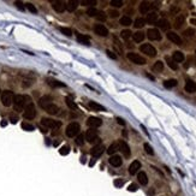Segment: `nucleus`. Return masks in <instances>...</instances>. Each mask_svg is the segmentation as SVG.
<instances>
[{"instance_id": "25", "label": "nucleus", "mask_w": 196, "mask_h": 196, "mask_svg": "<svg viewBox=\"0 0 196 196\" xmlns=\"http://www.w3.org/2000/svg\"><path fill=\"white\" fill-rule=\"evenodd\" d=\"M146 22L148 23H157L158 22V13L157 12H151L147 15V18H146Z\"/></svg>"}, {"instance_id": "53", "label": "nucleus", "mask_w": 196, "mask_h": 196, "mask_svg": "<svg viewBox=\"0 0 196 196\" xmlns=\"http://www.w3.org/2000/svg\"><path fill=\"white\" fill-rule=\"evenodd\" d=\"M109 15H110V17H112V18H117L118 15H119V12L116 11V10H110V11H109Z\"/></svg>"}, {"instance_id": "49", "label": "nucleus", "mask_w": 196, "mask_h": 196, "mask_svg": "<svg viewBox=\"0 0 196 196\" xmlns=\"http://www.w3.org/2000/svg\"><path fill=\"white\" fill-rule=\"evenodd\" d=\"M26 5V9H28L30 12H33V13H36L37 12V10H36V7L34 6L31 3H28V4H25Z\"/></svg>"}, {"instance_id": "20", "label": "nucleus", "mask_w": 196, "mask_h": 196, "mask_svg": "<svg viewBox=\"0 0 196 196\" xmlns=\"http://www.w3.org/2000/svg\"><path fill=\"white\" fill-rule=\"evenodd\" d=\"M155 25H158L160 29L163 30H168L170 29V22L167 21V19H160V21H158L157 23H155Z\"/></svg>"}, {"instance_id": "31", "label": "nucleus", "mask_w": 196, "mask_h": 196, "mask_svg": "<svg viewBox=\"0 0 196 196\" xmlns=\"http://www.w3.org/2000/svg\"><path fill=\"white\" fill-rule=\"evenodd\" d=\"M117 151H119V146H118L117 142H113V143L109 147V149H107V153H109L110 155H113Z\"/></svg>"}, {"instance_id": "24", "label": "nucleus", "mask_w": 196, "mask_h": 196, "mask_svg": "<svg viewBox=\"0 0 196 196\" xmlns=\"http://www.w3.org/2000/svg\"><path fill=\"white\" fill-rule=\"evenodd\" d=\"M151 7H152V5H151V3H148V1H142L141 3V5H140V12L141 13H148V11L151 10Z\"/></svg>"}, {"instance_id": "59", "label": "nucleus", "mask_w": 196, "mask_h": 196, "mask_svg": "<svg viewBox=\"0 0 196 196\" xmlns=\"http://www.w3.org/2000/svg\"><path fill=\"white\" fill-rule=\"evenodd\" d=\"M94 165H95V160H92L89 163V166H94Z\"/></svg>"}, {"instance_id": "45", "label": "nucleus", "mask_w": 196, "mask_h": 196, "mask_svg": "<svg viewBox=\"0 0 196 196\" xmlns=\"http://www.w3.org/2000/svg\"><path fill=\"white\" fill-rule=\"evenodd\" d=\"M59 153L62 154V155H67V154L70 153V148L67 147V146H64V147H62V148L59 149Z\"/></svg>"}, {"instance_id": "14", "label": "nucleus", "mask_w": 196, "mask_h": 196, "mask_svg": "<svg viewBox=\"0 0 196 196\" xmlns=\"http://www.w3.org/2000/svg\"><path fill=\"white\" fill-rule=\"evenodd\" d=\"M39 105H40V107L41 109H47L50 105H52V98L50 96V95H45V96H42L41 99L39 100Z\"/></svg>"}, {"instance_id": "11", "label": "nucleus", "mask_w": 196, "mask_h": 196, "mask_svg": "<svg viewBox=\"0 0 196 196\" xmlns=\"http://www.w3.org/2000/svg\"><path fill=\"white\" fill-rule=\"evenodd\" d=\"M94 31L95 34H98L99 36H107L109 35V30H107L106 26H104L102 24H95L94 25Z\"/></svg>"}, {"instance_id": "17", "label": "nucleus", "mask_w": 196, "mask_h": 196, "mask_svg": "<svg viewBox=\"0 0 196 196\" xmlns=\"http://www.w3.org/2000/svg\"><path fill=\"white\" fill-rule=\"evenodd\" d=\"M140 168H141V163H140L138 160H135V161H132L131 165L129 166V173H130V174L137 173Z\"/></svg>"}, {"instance_id": "46", "label": "nucleus", "mask_w": 196, "mask_h": 196, "mask_svg": "<svg viewBox=\"0 0 196 196\" xmlns=\"http://www.w3.org/2000/svg\"><path fill=\"white\" fill-rule=\"evenodd\" d=\"M84 138H85V136H83L82 134H81V135H78V136H77V138H76V143H77L78 146H82V144L84 143Z\"/></svg>"}, {"instance_id": "28", "label": "nucleus", "mask_w": 196, "mask_h": 196, "mask_svg": "<svg viewBox=\"0 0 196 196\" xmlns=\"http://www.w3.org/2000/svg\"><path fill=\"white\" fill-rule=\"evenodd\" d=\"M46 112H47V113H50V114H53V116H54V114H58V113H59V107H58V106H56L54 104H52V105H50V106L46 109Z\"/></svg>"}, {"instance_id": "9", "label": "nucleus", "mask_w": 196, "mask_h": 196, "mask_svg": "<svg viewBox=\"0 0 196 196\" xmlns=\"http://www.w3.org/2000/svg\"><path fill=\"white\" fill-rule=\"evenodd\" d=\"M147 36L152 41H160L161 40V34L158 29H149L147 31Z\"/></svg>"}, {"instance_id": "7", "label": "nucleus", "mask_w": 196, "mask_h": 196, "mask_svg": "<svg viewBox=\"0 0 196 196\" xmlns=\"http://www.w3.org/2000/svg\"><path fill=\"white\" fill-rule=\"evenodd\" d=\"M140 51H141L142 53H146V54L149 56V57H155V56H157V50H155L151 43H143V45H141V46H140Z\"/></svg>"}, {"instance_id": "32", "label": "nucleus", "mask_w": 196, "mask_h": 196, "mask_svg": "<svg viewBox=\"0 0 196 196\" xmlns=\"http://www.w3.org/2000/svg\"><path fill=\"white\" fill-rule=\"evenodd\" d=\"M65 102H66L67 107H69L70 110H76V109H77V106H76V104H75V101H73L70 96H66V98H65Z\"/></svg>"}, {"instance_id": "39", "label": "nucleus", "mask_w": 196, "mask_h": 196, "mask_svg": "<svg viewBox=\"0 0 196 196\" xmlns=\"http://www.w3.org/2000/svg\"><path fill=\"white\" fill-rule=\"evenodd\" d=\"M98 12H99V11H98L95 7H90V9H88V11H87L88 16H90V17H96Z\"/></svg>"}, {"instance_id": "60", "label": "nucleus", "mask_w": 196, "mask_h": 196, "mask_svg": "<svg viewBox=\"0 0 196 196\" xmlns=\"http://www.w3.org/2000/svg\"><path fill=\"white\" fill-rule=\"evenodd\" d=\"M190 23H191V24H194V25H196V19H191Z\"/></svg>"}, {"instance_id": "4", "label": "nucleus", "mask_w": 196, "mask_h": 196, "mask_svg": "<svg viewBox=\"0 0 196 196\" xmlns=\"http://www.w3.org/2000/svg\"><path fill=\"white\" fill-rule=\"evenodd\" d=\"M85 140L89 142V143H96V144H100V138L98 136V131L95 129H90L87 131L85 134Z\"/></svg>"}, {"instance_id": "36", "label": "nucleus", "mask_w": 196, "mask_h": 196, "mask_svg": "<svg viewBox=\"0 0 196 196\" xmlns=\"http://www.w3.org/2000/svg\"><path fill=\"white\" fill-rule=\"evenodd\" d=\"M89 107L93 110V111H105V107L104 106H101V105H99V104H96V102H89Z\"/></svg>"}, {"instance_id": "56", "label": "nucleus", "mask_w": 196, "mask_h": 196, "mask_svg": "<svg viewBox=\"0 0 196 196\" xmlns=\"http://www.w3.org/2000/svg\"><path fill=\"white\" fill-rule=\"evenodd\" d=\"M15 5L17 6V7H18L19 10H22V11L24 10V6H23V3H21V1H16V3H15Z\"/></svg>"}, {"instance_id": "51", "label": "nucleus", "mask_w": 196, "mask_h": 196, "mask_svg": "<svg viewBox=\"0 0 196 196\" xmlns=\"http://www.w3.org/2000/svg\"><path fill=\"white\" fill-rule=\"evenodd\" d=\"M184 36H187V37H190V36H193L194 34H195V30L194 29H187V30H184Z\"/></svg>"}, {"instance_id": "61", "label": "nucleus", "mask_w": 196, "mask_h": 196, "mask_svg": "<svg viewBox=\"0 0 196 196\" xmlns=\"http://www.w3.org/2000/svg\"><path fill=\"white\" fill-rule=\"evenodd\" d=\"M53 144H54V146H58V144H59V141H56V142H54V143H53Z\"/></svg>"}, {"instance_id": "52", "label": "nucleus", "mask_w": 196, "mask_h": 196, "mask_svg": "<svg viewBox=\"0 0 196 196\" xmlns=\"http://www.w3.org/2000/svg\"><path fill=\"white\" fill-rule=\"evenodd\" d=\"M96 1L95 0H82V5H88V6H93L95 5Z\"/></svg>"}, {"instance_id": "2", "label": "nucleus", "mask_w": 196, "mask_h": 196, "mask_svg": "<svg viewBox=\"0 0 196 196\" xmlns=\"http://www.w3.org/2000/svg\"><path fill=\"white\" fill-rule=\"evenodd\" d=\"M41 125L45 126L46 129H58V128L62 126V121L53 120V119H50V118H42Z\"/></svg>"}, {"instance_id": "5", "label": "nucleus", "mask_w": 196, "mask_h": 196, "mask_svg": "<svg viewBox=\"0 0 196 196\" xmlns=\"http://www.w3.org/2000/svg\"><path fill=\"white\" fill-rule=\"evenodd\" d=\"M79 130H81V126L78 123H70L66 126L65 132H66V136L73 137V136H76V135H78Z\"/></svg>"}, {"instance_id": "47", "label": "nucleus", "mask_w": 196, "mask_h": 196, "mask_svg": "<svg viewBox=\"0 0 196 196\" xmlns=\"http://www.w3.org/2000/svg\"><path fill=\"white\" fill-rule=\"evenodd\" d=\"M22 129L26 130V131H33L34 130V126L31 124H28V123H22Z\"/></svg>"}, {"instance_id": "22", "label": "nucleus", "mask_w": 196, "mask_h": 196, "mask_svg": "<svg viewBox=\"0 0 196 196\" xmlns=\"http://www.w3.org/2000/svg\"><path fill=\"white\" fill-rule=\"evenodd\" d=\"M172 60L176 64H177V63H182L184 60V54L182 52H179V51H176L173 53V56H172Z\"/></svg>"}, {"instance_id": "64", "label": "nucleus", "mask_w": 196, "mask_h": 196, "mask_svg": "<svg viewBox=\"0 0 196 196\" xmlns=\"http://www.w3.org/2000/svg\"><path fill=\"white\" fill-rule=\"evenodd\" d=\"M0 92H1V90H0Z\"/></svg>"}, {"instance_id": "63", "label": "nucleus", "mask_w": 196, "mask_h": 196, "mask_svg": "<svg viewBox=\"0 0 196 196\" xmlns=\"http://www.w3.org/2000/svg\"><path fill=\"white\" fill-rule=\"evenodd\" d=\"M195 53H196V50H195Z\"/></svg>"}, {"instance_id": "42", "label": "nucleus", "mask_w": 196, "mask_h": 196, "mask_svg": "<svg viewBox=\"0 0 196 196\" xmlns=\"http://www.w3.org/2000/svg\"><path fill=\"white\" fill-rule=\"evenodd\" d=\"M96 18L99 19V21L104 22V21H106L107 16H106V13H105V12H102V11H99V12H98V15H96Z\"/></svg>"}, {"instance_id": "30", "label": "nucleus", "mask_w": 196, "mask_h": 196, "mask_svg": "<svg viewBox=\"0 0 196 196\" xmlns=\"http://www.w3.org/2000/svg\"><path fill=\"white\" fill-rule=\"evenodd\" d=\"M77 40H78V42H81V43H84V45H89V36H87V35H82V34H77Z\"/></svg>"}, {"instance_id": "18", "label": "nucleus", "mask_w": 196, "mask_h": 196, "mask_svg": "<svg viewBox=\"0 0 196 196\" xmlns=\"http://www.w3.org/2000/svg\"><path fill=\"white\" fill-rule=\"evenodd\" d=\"M185 92L188 93H195L196 92V83L191 79H188L185 82Z\"/></svg>"}, {"instance_id": "21", "label": "nucleus", "mask_w": 196, "mask_h": 196, "mask_svg": "<svg viewBox=\"0 0 196 196\" xmlns=\"http://www.w3.org/2000/svg\"><path fill=\"white\" fill-rule=\"evenodd\" d=\"M47 83H48V85H51L52 88H62V87H65L64 83L59 82V81L54 79V78H47Z\"/></svg>"}, {"instance_id": "48", "label": "nucleus", "mask_w": 196, "mask_h": 196, "mask_svg": "<svg viewBox=\"0 0 196 196\" xmlns=\"http://www.w3.org/2000/svg\"><path fill=\"white\" fill-rule=\"evenodd\" d=\"M123 185H124V180L123 179H120V178L114 179V187L116 188H121Z\"/></svg>"}, {"instance_id": "33", "label": "nucleus", "mask_w": 196, "mask_h": 196, "mask_svg": "<svg viewBox=\"0 0 196 196\" xmlns=\"http://www.w3.org/2000/svg\"><path fill=\"white\" fill-rule=\"evenodd\" d=\"M176 85H177V81L173 79V78L172 79H167V81L164 82V87L167 88V89H171V88H173Z\"/></svg>"}, {"instance_id": "3", "label": "nucleus", "mask_w": 196, "mask_h": 196, "mask_svg": "<svg viewBox=\"0 0 196 196\" xmlns=\"http://www.w3.org/2000/svg\"><path fill=\"white\" fill-rule=\"evenodd\" d=\"M13 99H15V95H13V93L11 90H5L1 94V102L4 106L9 107L13 104Z\"/></svg>"}, {"instance_id": "13", "label": "nucleus", "mask_w": 196, "mask_h": 196, "mask_svg": "<svg viewBox=\"0 0 196 196\" xmlns=\"http://www.w3.org/2000/svg\"><path fill=\"white\" fill-rule=\"evenodd\" d=\"M53 9H54L57 12L62 13L66 10V4L64 1H62V0H56V1H53Z\"/></svg>"}, {"instance_id": "50", "label": "nucleus", "mask_w": 196, "mask_h": 196, "mask_svg": "<svg viewBox=\"0 0 196 196\" xmlns=\"http://www.w3.org/2000/svg\"><path fill=\"white\" fill-rule=\"evenodd\" d=\"M111 5L114 6V7H120V6L123 5V1H121V0H112Z\"/></svg>"}, {"instance_id": "57", "label": "nucleus", "mask_w": 196, "mask_h": 196, "mask_svg": "<svg viewBox=\"0 0 196 196\" xmlns=\"http://www.w3.org/2000/svg\"><path fill=\"white\" fill-rule=\"evenodd\" d=\"M10 119H11V121H12L13 124H15V123H17V120H18V118H17L16 116H11V117H10Z\"/></svg>"}, {"instance_id": "6", "label": "nucleus", "mask_w": 196, "mask_h": 196, "mask_svg": "<svg viewBox=\"0 0 196 196\" xmlns=\"http://www.w3.org/2000/svg\"><path fill=\"white\" fill-rule=\"evenodd\" d=\"M36 116V110H35V106H34L33 102H30L29 105L25 106L24 112H23V117L25 119H34Z\"/></svg>"}, {"instance_id": "40", "label": "nucleus", "mask_w": 196, "mask_h": 196, "mask_svg": "<svg viewBox=\"0 0 196 196\" xmlns=\"http://www.w3.org/2000/svg\"><path fill=\"white\" fill-rule=\"evenodd\" d=\"M131 30H123L121 31V37H123L124 40H129L131 37Z\"/></svg>"}, {"instance_id": "1", "label": "nucleus", "mask_w": 196, "mask_h": 196, "mask_svg": "<svg viewBox=\"0 0 196 196\" xmlns=\"http://www.w3.org/2000/svg\"><path fill=\"white\" fill-rule=\"evenodd\" d=\"M30 104V98L28 95H16L13 99V109L16 112H22L26 105Z\"/></svg>"}, {"instance_id": "12", "label": "nucleus", "mask_w": 196, "mask_h": 196, "mask_svg": "<svg viewBox=\"0 0 196 196\" xmlns=\"http://www.w3.org/2000/svg\"><path fill=\"white\" fill-rule=\"evenodd\" d=\"M87 124L89 125L92 129H95V128L101 126V124H102V120L99 119V118H96V117H90V118H88Z\"/></svg>"}, {"instance_id": "16", "label": "nucleus", "mask_w": 196, "mask_h": 196, "mask_svg": "<svg viewBox=\"0 0 196 196\" xmlns=\"http://www.w3.org/2000/svg\"><path fill=\"white\" fill-rule=\"evenodd\" d=\"M104 149H105V147H104V144H96V146H94L93 147V149H92V154H93V157H95V158H99V157H101V154L104 153Z\"/></svg>"}, {"instance_id": "54", "label": "nucleus", "mask_w": 196, "mask_h": 196, "mask_svg": "<svg viewBox=\"0 0 196 196\" xmlns=\"http://www.w3.org/2000/svg\"><path fill=\"white\" fill-rule=\"evenodd\" d=\"M137 185L136 184H130L129 185V188H128V190H129V191H137Z\"/></svg>"}, {"instance_id": "44", "label": "nucleus", "mask_w": 196, "mask_h": 196, "mask_svg": "<svg viewBox=\"0 0 196 196\" xmlns=\"http://www.w3.org/2000/svg\"><path fill=\"white\" fill-rule=\"evenodd\" d=\"M143 148H144V151L149 154V155H153L154 154V151H153V148L151 147V144L149 143H144L143 144Z\"/></svg>"}, {"instance_id": "10", "label": "nucleus", "mask_w": 196, "mask_h": 196, "mask_svg": "<svg viewBox=\"0 0 196 196\" xmlns=\"http://www.w3.org/2000/svg\"><path fill=\"white\" fill-rule=\"evenodd\" d=\"M118 146H119V151L123 153L124 157L129 158L130 157V147H129V144H128L125 141H119Z\"/></svg>"}, {"instance_id": "37", "label": "nucleus", "mask_w": 196, "mask_h": 196, "mask_svg": "<svg viewBox=\"0 0 196 196\" xmlns=\"http://www.w3.org/2000/svg\"><path fill=\"white\" fill-rule=\"evenodd\" d=\"M166 62H167L168 66H170L172 70H177V69H178V65L176 64V63L173 62V60H172V59H171L170 57H166Z\"/></svg>"}, {"instance_id": "23", "label": "nucleus", "mask_w": 196, "mask_h": 196, "mask_svg": "<svg viewBox=\"0 0 196 196\" xmlns=\"http://www.w3.org/2000/svg\"><path fill=\"white\" fill-rule=\"evenodd\" d=\"M184 22H185V16L184 15H179L178 17H176V19H174V28L179 29L180 26L184 24Z\"/></svg>"}, {"instance_id": "55", "label": "nucleus", "mask_w": 196, "mask_h": 196, "mask_svg": "<svg viewBox=\"0 0 196 196\" xmlns=\"http://www.w3.org/2000/svg\"><path fill=\"white\" fill-rule=\"evenodd\" d=\"M106 53H107V56H109L110 58H112V59H117V56L114 54L113 52H111V51H106Z\"/></svg>"}, {"instance_id": "41", "label": "nucleus", "mask_w": 196, "mask_h": 196, "mask_svg": "<svg viewBox=\"0 0 196 196\" xmlns=\"http://www.w3.org/2000/svg\"><path fill=\"white\" fill-rule=\"evenodd\" d=\"M33 83H34V78H25V79L23 81L22 85H23L24 88H28V87H30Z\"/></svg>"}, {"instance_id": "43", "label": "nucleus", "mask_w": 196, "mask_h": 196, "mask_svg": "<svg viewBox=\"0 0 196 196\" xmlns=\"http://www.w3.org/2000/svg\"><path fill=\"white\" fill-rule=\"evenodd\" d=\"M59 30L62 31L64 35H66V36H71L72 35V30L70 28H63V26H62V28H59Z\"/></svg>"}, {"instance_id": "29", "label": "nucleus", "mask_w": 196, "mask_h": 196, "mask_svg": "<svg viewBox=\"0 0 196 196\" xmlns=\"http://www.w3.org/2000/svg\"><path fill=\"white\" fill-rule=\"evenodd\" d=\"M132 37H134V41H135V42H142V41L144 40V33L137 31V33L132 34Z\"/></svg>"}, {"instance_id": "15", "label": "nucleus", "mask_w": 196, "mask_h": 196, "mask_svg": "<svg viewBox=\"0 0 196 196\" xmlns=\"http://www.w3.org/2000/svg\"><path fill=\"white\" fill-rule=\"evenodd\" d=\"M167 39L170 40V41H172L173 43H176V45H182V39H180V36L178 35V34L173 33V31H168V33H167Z\"/></svg>"}, {"instance_id": "19", "label": "nucleus", "mask_w": 196, "mask_h": 196, "mask_svg": "<svg viewBox=\"0 0 196 196\" xmlns=\"http://www.w3.org/2000/svg\"><path fill=\"white\" fill-rule=\"evenodd\" d=\"M121 163H123V161H121V158L119 155H112L110 158V164L114 167H119L121 165Z\"/></svg>"}, {"instance_id": "26", "label": "nucleus", "mask_w": 196, "mask_h": 196, "mask_svg": "<svg viewBox=\"0 0 196 196\" xmlns=\"http://www.w3.org/2000/svg\"><path fill=\"white\" fill-rule=\"evenodd\" d=\"M78 6V1H76V0H70L69 3L66 4V10L69 12H73Z\"/></svg>"}, {"instance_id": "34", "label": "nucleus", "mask_w": 196, "mask_h": 196, "mask_svg": "<svg viewBox=\"0 0 196 196\" xmlns=\"http://www.w3.org/2000/svg\"><path fill=\"white\" fill-rule=\"evenodd\" d=\"M153 70H154L155 72H161V71L164 70V63L160 62V60H158V62L153 65Z\"/></svg>"}, {"instance_id": "58", "label": "nucleus", "mask_w": 196, "mask_h": 196, "mask_svg": "<svg viewBox=\"0 0 196 196\" xmlns=\"http://www.w3.org/2000/svg\"><path fill=\"white\" fill-rule=\"evenodd\" d=\"M117 120H118V123H119V124H121V125H124V124H125V121H124L123 119H121V118H117Z\"/></svg>"}, {"instance_id": "8", "label": "nucleus", "mask_w": 196, "mask_h": 196, "mask_svg": "<svg viewBox=\"0 0 196 196\" xmlns=\"http://www.w3.org/2000/svg\"><path fill=\"white\" fill-rule=\"evenodd\" d=\"M126 57H128V59H129L131 63H135V64H137V65H143V64H146V59H144L143 57L138 56L137 53L130 52V53H128Z\"/></svg>"}, {"instance_id": "35", "label": "nucleus", "mask_w": 196, "mask_h": 196, "mask_svg": "<svg viewBox=\"0 0 196 196\" xmlns=\"http://www.w3.org/2000/svg\"><path fill=\"white\" fill-rule=\"evenodd\" d=\"M119 23H120L121 25H124V26H128V25H131V24H132V21H131V18H130V17L124 16V17H121V18H120Z\"/></svg>"}, {"instance_id": "27", "label": "nucleus", "mask_w": 196, "mask_h": 196, "mask_svg": "<svg viewBox=\"0 0 196 196\" xmlns=\"http://www.w3.org/2000/svg\"><path fill=\"white\" fill-rule=\"evenodd\" d=\"M137 179H138L141 185H147L148 184V178H147V174L144 172H140L137 174Z\"/></svg>"}, {"instance_id": "62", "label": "nucleus", "mask_w": 196, "mask_h": 196, "mask_svg": "<svg viewBox=\"0 0 196 196\" xmlns=\"http://www.w3.org/2000/svg\"><path fill=\"white\" fill-rule=\"evenodd\" d=\"M6 125V121H1V126H5Z\"/></svg>"}, {"instance_id": "38", "label": "nucleus", "mask_w": 196, "mask_h": 196, "mask_svg": "<svg viewBox=\"0 0 196 196\" xmlns=\"http://www.w3.org/2000/svg\"><path fill=\"white\" fill-rule=\"evenodd\" d=\"M146 24V21H144V19L143 18H136V21H135V26H136V28H142V26H143Z\"/></svg>"}]
</instances>
